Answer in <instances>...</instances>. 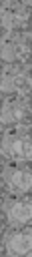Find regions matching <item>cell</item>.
I'll list each match as a JSON object with an SVG mask.
<instances>
[{"label": "cell", "instance_id": "1", "mask_svg": "<svg viewBox=\"0 0 32 257\" xmlns=\"http://www.w3.org/2000/svg\"><path fill=\"white\" fill-rule=\"evenodd\" d=\"M2 151H4V159H6V161H12V163L28 161V157H30L28 124H16L12 131L6 133Z\"/></svg>", "mask_w": 32, "mask_h": 257}, {"label": "cell", "instance_id": "2", "mask_svg": "<svg viewBox=\"0 0 32 257\" xmlns=\"http://www.w3.org/2000/svg\"><path fill=\"white\" fill-rule=\"evenodd\" d=\"M30 183H32V177H30L28 167H20L14 163L4 169V189L12 197L26 195L30 189Z\"/></svg>", "mask_w": 32, "mask_h": 257}, {"label": "cell", "instance_id": "3", "mask_svg": "<svg viewBox=\"0 0 32 257\" xmlns=\"http://www.w3.org/2000/svg\"><path fill=\"white\" fill-rule=\"evenodd\" d=\"M30 215H32V207H30L28 199L14 197V199H8L4 203V217H6V223L12 229L26 227L28 221H30Z\"/></svg>", "mask_w": 32, "mask_h": 257}, {"label": "cell", "instance_id": "4", "mask_svg": "<svg viewBox=\"0 0 32 257\" xmlns=\"http://www.w3.org/2000/svg\"><path fill=\"white\" fill-rule=\"evenodd\" d=\"M30 231L24 227L20 229H12L6 233L4 237V249L8 257H26L30 253Z\"/></svg>", "mask_w": 32, "mask_h": 257}, {"label": "cell", "instance_id": "5", "mask_svg": "<svg viewBox=\"0 0 32 257\" xmlns=\"http://www.w3.org/2000/svg\"><path fill=\"white\" fill-rule=\"evenodd\" d=\"M2 88L4 92H14V94H26L28 90V72L26 68H22L18 62H14L12 66H6L4 70V80H2Z\"/></svg>", "mask_w": 32, "mask_h": 257}, {"label": "cell", "instance_id": "6", "mask_svg": "<svg viewBox=\"0 0 32 257\" xmlns=\"http://www.w3.org/2000/svg\"><path fill=\"white\" fill-rule=\"evenodd\" d=\"M28 116V100L20 94H14L12 98H6L4 102V124H20V120H24Z\"/></svg>", "mask_w": 32, "mask_h": 257}, {"label": "cell", "instance_id": "7", "mask_svg": "<svg viewBox=\"0 0 32 257\" xmlns=\"http://www.w3.org/2000/svg\"><path fill=\"white\" fill-rule=\"evenodd\" d=\"M4 60L6 62H18L20 58H24L28 54V34L26 32H14L12 38H8L4 42Z\"/></svg>", "mask_w": 32, "mask_h": 257}]
</instances>
